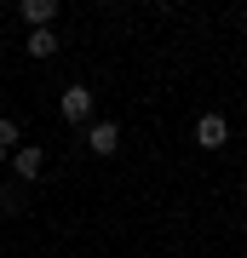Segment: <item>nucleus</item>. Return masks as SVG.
<instances>
[{
    "instance_id": "nucleus-1",
    "label": "nucleus",
    "mask_w": 247,
    "mask_h": 258,
    "mask_svg": "<svg viewBox=\"0 0 247 258\" xmlns=\"http://www.w3.org/2000/svg\"><path fill=\"white\" fill-rule=\"evenodd\" d=\"M58 115H64L69 126H92V86L69 81L64 92H58Z\"/></svg>"
},
{
    "instance_id": "nucleus-5",
    "label": "nucleus",
    "mask_w": 247,
    "mask_h": 258,
    "mask_svg": "<svg viewBox=\"0 0 247 258\" xmlns=\"http://www.w3.org/2000/svg\"><path fill=\"white\" fill-rule=\"evenodd\" d=\"M18 12H23V23H29V29H52V18H58V0H23Z\"/></svg>"
},
{
    "instance_id": "nucleus-7",
    "label": "nucleus",
    "mask_w": 247,
    "mask_h": 258,
    "mask_svg": "<svg viewBox=\"0 0 247 258\" xmlns=\"http://www.w3.org/2000/svg\"><path fill=\"white\" fill-rule=\"evenodd\" d=\"M18 138H23V126H18V120H12V115H0V149H12Z\"/></svg>"
},
{
    "instance_id": "nucleus-4",
    "label": "nucleus",
    "mask_w": 247,
    "mask_h": 258,
    "mask_svg": "<svg viewBox=\"0 0 247 258\" xmlns=\"http://www.w3.org/2000/svg\"><path fill=\"white\" fill-rule=\"evenodd\" d=\"M12 172H18L23 184H35V178L46 172V149H40V144H23V149H12Z\"/></svg>"
},
{
    "instance_id": "nucleus-6",
    "label": "nucleus",
    "mask_w": 247,
    "mask_h": 258,
    "mask_svg": "<svg viewBox=\"0 0 247 258\" xmlns=\"http://www.w3.org/2000/svg\"><path fill=\"white\" fill-rule=\"evenodd\" d=\"M23 52L29 57H58V35H52V29H35V35L23 40Z\"/></svg>"
},
{
    "instance_id": "nucleus-2",
    "label": "nucleus",
    "mask_w": 247,
    "mask_h": 258,
    "mask_svg": "<svg viewBox=\"0 0 247 258\" xmlns=\"http://www.w3.org/2000/svg\"><path fill=\"white\" fill-rule=\"evenodd\" d=\"M195 144H202V149H224L230 144V120L219 109H207L202 120H195Z\"/></svg>"
},
{
    "instance_id": "nucleus-3",
    "label": "nucleus",
    "mask_w": 247,
    "mask_h": 258,
    "mask_svg": "<svg viewBox=\"0 0 247 258\" xmlns=\"http://www.w3.org/2000/svg\"><path fill=\"white\" fill-rule=\"evenodd\" d=\"M81 138H86L92 155H115V149H121V126H115V120H92Z\"/></svg>"
},
{
    "instance_id": "nucleus-8",
    "label": "nucleus",
    "mask_w": 247,
    "mask_h": 258,
    "mask_svg": "<svg viewBox=\"0 0 247 258\" xmlns=\"http://www.w3.org/2000/svg\"><path fill=\"white\" fill-rule=\"evenodd\" d=\"M0 161H6V149H0Z\"/></svg>"
}]
</instances>
